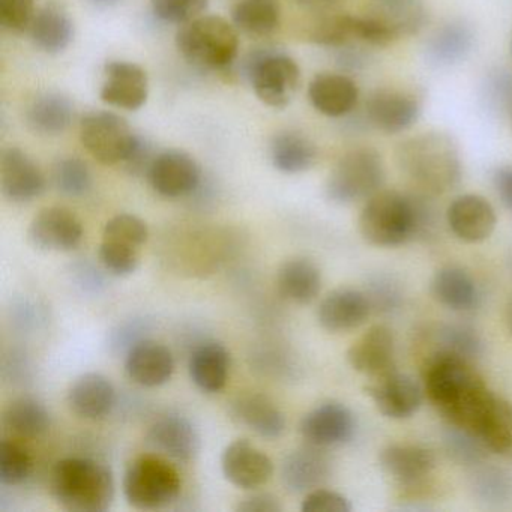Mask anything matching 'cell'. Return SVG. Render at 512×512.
Listing matches in <instances>:
<instances>
[{
	"label": "cell",
	"mask_w": 512,
	"mask_h": 512,
	"mask_svg": "<svg viewBox=\"0 0 512 512\" xmlns=\"http://www.w3.org/2000/svg\"><path fill=\"white\" fill-rule=\"evenodd\" d=\"M425 392L449 424L472 431L491 394L469 359L437 350L424 367Z\"/></svg>",
	"instance_id": "cell-1"
},
{
	"label": "cell",
	"mask_w": 512,
	"mask_h": 512,
	"mask_svg": "<svg viewBox=\"0 0 512 512\" xmlns=\"http://www.w3.org/2000/svg\"><path fill=\"white\" fill-rule=\"evenodd\" d=\"M428 194L379 191L367 200L359 215V233L374 247L392 248L406 244L434 223Z\"/></svg>",
	"instance_id": "cell-2"
},
{
	"label": "cell",
	"mask_w": 512,
	"mask_h": 512,
	"mask_svg": "<svg viewBox=\"0 0 512 512\" xmlns=\"http://www.w3.org/2000/svg\"><path fill=\"white\" fill-rule=\"evenodd\" d=\"M395 160L400 172L419 193L440 196L460 184V154L448 134L424 133L410 137L398 145Z\"/></svg>",
	"instance_id": "cell-3"
},
{
	"label": "cell",
	"mask_w": 512,
	"mask_h": 512,
	"mask_svg": "<svg viewBox=\"0 0 512 512\" xmlns=\"http://www.w3.org/2000/svg\"><path fill=\"white\" fill-rule=\"evenodd\" d=\"M50 493L67 511L104 512L115 500V478L94 458H62L50 473Z\"/></svg>",
	"instance_id": "cell-4"
},
{
	"label": "cell",
	"mask_w": 512,
	"mask_h": 512,
	"mask_svg": "<svg viewBox=\"0 0 512 512\" xmlns=\"http://www.w3.org/2000/svg\"><path fill=\"white\" fill-rule=\"evenodd\" d=\"M179 53L202 70H227L238 58L239 31L223 17L200 16L176 34Z\"/></svg>",
	"instance_id": "cell-5"
},
{
	"label": "cell",
	"mask_w": 512,
	"mask_h": 512,
	"mask_svg": "<svg viewBox=\"0 0 512 512\" xmlns=\"http://www.w3.org/2000/svg\"><path fill=\"white\" fill-rule=\"evenodd\" d=\"M122 487L131 506L142 511H157L178 499L182 481L178 470L166 458L146 454L128 464Z\"/></svg>",
	"instance_id": "cell-6"
},
{
	"label": "cell",
	"mask_w": 512,
	"mask_h": 512,
	"mask_svg": "<svg viewBox=\"0 0 512 512\" xmlns=\"http://www.w3.org/2000/svg\"><path fill=\"white\" fill-rule=\"evenodd\" d=\"M257 98L272 109H286L298 94L301 70L290 56L275 49H256L241 64Z\"/></svg>",
	"instance_id": "cell-7"
},
{
	"label": "cell",
	"mask_w": 512,
	"mask_h": 512,
	"mask_svg": "<svg viewBox=\"0 0 512 512\" xmlns=\"http://www.w3.org/2000/svg\"><path fill=\"white\" fill-rule=\"evenodd\" d=\"M385 164L379 152L361 148L344 154L329 173L325 194L332 203L352 205L382 191Z\"/></svg>",
	"instance_id": "cell-8"
},
{
	"label": "cell",
	"mask_w": 512,
	"mask_h": 512,
	"mask_svg": "<svg viewBox=\"0 0 512 512\" xmlns=\"http://www.w3.org/2000/svg\"><path fill=\"white\" fill-rule=\"evenodd\" d=\"M80 140L95 160L104 166H116L130 157L137 134L116 113L92 112L82 119Z\"/></svg>",
	"instance_id": "cell-9"
},
{
	"label": "cell",
	"mask_w": 512,
	"mask_h": 512,
	"mask_svg": "<svg viewBox=\"0 0 512 512\" xmlns=\"http://www.w3.org/2000/svg\"><path fill=\"white\" fill-rule=\"evenodd\" d=\"M146 176L155 193L166 199H179L199 188L202 169L187 152L164 151L157 154Z\"/></svg>",
	"instance_id": "cell-10"
},
{
	"label": "cell",
	"mask_w": 512,
	"mask_h": 512,
	"mask_svg": "<svg viewBox=\"0 0 512 512\" xmlns=\"http://www.w3.org/2000/svg\"><path fill=\"white\" fill-rule=\"evenodd\" d=\"M28 238L38 250L68 253L76 250L82 242V221L70 209L52 206L35 215L29 226Z\"/></svg>",
	"instance_id": "cell-11"
},
{
	"label": "cell",
	"mask_w": 512,
	"mask_h": 512,
	"mask_svg": "<svg viewBox=\"0 0 512 512\" xmlns=\"http://www.w3.org/2000/svg\"><path fill=\"white\" fill-rule=\"evenodd\" d=\"M299 431L308 445L331 448L352 440L356 419L352 410L343 403L328 401L314 407L302 418Z\"/></svg>",
	"instance_id": "cell-12"
},
{
	"label": "cell",
	"mask_w": 512,
	"mask_h": 512,
	"mask_svg": "<svg viewBox=\"0 0 512 512\" xmlns=\"http://www.w3.org/2000/svg\"><path fill=\"white\" fill-rule=\"evenodd\" d=\"M0 188L10 202L29 203L43 196L46 176L25 151L8 148L0 157Z\"/></svg>",
	"instance_id": "cell-13"
},
{
	"label": "cell",
	"mask_w": 512,
	"mask_h": 512,
	"mask_svg": "<svg viewBox=\"0 0 512 512\" xmlns=\"http://www.w3.org/2000/svg\"><path fill=\"white\" fill-rule=\"evenodd\" d=\"M365 392L386 418H410L422 404V391L418 383L394 368L373 377V382L365 388Z\"/></svg>",
	"instance_id": "cell-14"
},
{
	"label": "cell",
	"mask_w": 512,
	"mask_h": 512,
	"mask_svg": "<svg viewBox=\"0 0 512 512\" xmlns=\"http://www.w3.org/2000/svg\"><path fill=\"white\" fill-rule=\"evenodd\" d=\"M106 80L100 97L116 109L136 110L145 106L149 97V79L140 65L127 61H112L104 68Z\"/></svg>",
	"instance_id": "cell-15"
},
{
	"label": "cell",
	"mask_w": 512,
	"mask_h": 512,
	"mask_svg": "<svg viewBox=\"0 0 512 512\" xmlns=\"http://www.w3.org/2000/svg\"><path fill=\"white\" fill-rule=\"evenodd\" d=\"M221 469L230 484L242 490H256L268 484L274 473V463L253 443L239 439L224 449Z\"/></svg>",
	"instance_id": "cell-16"
},
{
	"label": "cell",
	"mask_w": 512,
	"mask_h": 512,
	"mask_svg": "<svg viewBox=\"0 0 512 512\" xmlns=\"http://www.w3.org/2000/svg\"><path fill=\"white\" fill-rule=\"evenodd\" d=\"M418 100L413 95L392 89L373 92L365 103V121L374 130L400 134L409 130L419 118Z\"/></svg>",
	"instance_id": "cell-17"
},
{
	"label": "cell",
	"mask_w": 512,
	"mask_h": 512,
	"mask_svg": "<svg viewBox=\"0 0 512 512\" xmlns=\"http://www.w3.org/2000/svg\"><path fill=\"white\" fill-rule=\"evenodd\" d=\"M446 221L458 239L478 244L493 235L497 217L487 199L478 194H464L449 205Z\"/></svg>",
	"instance_id": "cell-18"
},
{
	"label": "cell",
	"mask_w": 512,
	"mask_h": 512,
	"mask_svg": "<svg viewBox=\"0 0 512 512\" xmlns=\"http://www.w3.org/2000/svg\"><path fill=\"white\" fill-rule=\"evenodd\" d=\"M149 445L170 460L190 463L200 451V434L190 419L182 415H166L149 428Z\"/></svg>",
	"instance_id": "cell-19"
},
{
	"label": "cell",
	"mask_w": 512,
	"mask_h": 512,
	"mask_svg": "<svg viewBox=\"0 0 512 512\" xmlns=\"http://www.w3.org/2000/svg\"><path fill=\"white\" fill-rule=\"evenodd\" d=\"M371 311H373V305L367 293L341 287V289L332 290L320 302L317 319L326 331L347 332L364 325Z\"/></svg>",
	"instance_id": "cell-20"
},
{
	"label": "cell",
	"mask_w": 512,
	"mask_h": 512,
	"mask_svg": "<svg viewBox=\"0 0 512 512\" xmlns=\"http://www.w3.org/2000/svg\"><path fill=\"white\" fill-rule=\"evenodd\" d=\"M323 449L310 445L284 458L281 481L290 493H310L331 478L332 461Z\"/></svg>",
	"instance_id": "cell-21"
},
{
	"label": "cell",
	"mask_w": 512,
	"mask_h": 512,
	"mask_svg": "<svg viewBox=\"0 0 512 512\" xmlns=\"http://www.w3.org/2000/svg\"><path fill=\"white\" fill-rule=\"evenodd\" d=\"M125 371L137 385L157 388L172 379L175 358L172 350L157 341H137L128 350Z\"/></svg>",
	"instance_id": "cell-22"
},
{
	"label": "cell",
	"mask_w": 512,
	"mask_h": 512,
	"mask_svg": "<svg viewBox=\"0 0 512 512\" xmlns=\"http://www.w3.org/2000/svg\"><path fill=\"white\" fill-rule=\"evenodd\" d=\"M395 340L391 329L374 325L347 350V362L353 370L376 377L394 368Z\"/></svg>",
	"instance_id": "cell-23"
},
{
	"label": "cell",
	"mask_w": 512,
	"mask_h": 512,
	"mask_svg": "<svg viewBox=\"0 0 512 512\" xmlns=\"http://www.w3.org/2000/svg\"><path fill=\"white\" fill-rule=\"evenodd\" d=\"M473 433L485 448L499 457L512 460V403L491 392L476 416Z\"/></svg>",
	"instance_id": "cell-24"
},
{
	"label": "cell",
	"mask_w": 512,
	"mask_h": 512,
	"mask_svg": "<svg viewBox=\"0 0 512 512\" xmlns=\"http://www.w3.org/2000/svg\"><path fill=\"white\" fill-rule=\"evenodd\" d=\"M308 100L320 115L343 118L358 106V86L344 74H319L308 86Z\"/></svg>",
	"instance_id": "cell-25"
},
{
	"label": "cell",
	"mask_w": 512,
	"mask_h": 512,
	"mask_svg": "<svg viewBox=\"0 0 512 512\" xmlns=\"http://www.w3.org/2000/svg\"><path fill=\"white\" fill-rule=\"evenodd\" d=\"M67 403L71 412L89 421L104 418L116 403V389L110 379L100 373H86L74 380L68 389Z\"/></svg>",
	"instance_id": "cell-26"
},
{
	"label": "cell",
	"mask_w": 512,
	"mask_h": 512,
	"mask_svg": "<svg viewBox=\"0 0 512 512\" xmlns=\"http://www.w3.org/2000/svg\"><path fill=\"white\" fill-rule=\"evenodd\" d=\"M367 16L383 26L395 41L419 34L427 23L421 0H371Z\"/></svg>",
	"instance_id": "cell-27"
},
{
	"label": "cell",
	"mask_w": 512,
	"mask_h": 512,
	"mask_svg": "<svg viewBox=\"0 0 512 512\" xmlns=\"http://www.w3.org/2000/svg\"><path fill=\"white\" fill-rule=\"evenodd\" d=\"M32 40L47 55H59L74 40V22L64 5L49 2L37 11L31 29Z\"/></svg>",
	"instance_id": "cell-28"
},
{
	"label": "cell",
	"mask_w": 512,
	"mask_h": 512,
	"mask_svg": "<svg viewBox=\"0 0 512 512\" xmlns=\"http://www.w3.org/2000/svg\"><path fill=\"white\" fill-rule=\"evenodd\" d=\"M233 418L263 439H278L286 430V416L280 407L263 394L238 398L232 407Z\"/></svg>",
	"instance_id": "cell-29"
},
{
	"label": "cell",
	"mask_w": 512,
	"mask_h": 512,
	"mask_svg": "<svg viewBox=\"0 0 512 512\" xmlns=\"http://www.w3.org/2000/svg\"><path fill=\"white\" fill-rule=\"evenodd\" d=\"M230 353L217 341L200 344L191 353L188 373L197 388L208 394L223 391L229 379Z\"/></svg>",
	"instance_id": "cell-30"
},
{
	"label": "cell",
	"mask_w": 512,
	"mask_h": 512,
	"mask_svg": "<svg viewBox=\"0 0 512 512\" xmlns=\"http://www.w3.org/2000/svg\"><path fill=\"white\" fill-rule=\"evenodd\" d=\"M380 467L392 478L412 484L430 475L436 467V455L418 445H389L379 455Z\"/></svg>",
	"instance_id": "cell-31"
},
{
	"label": "cell",
	"mask_w": 512,
	"mask_h": 512,
	"mask_svg": "<svg viewBox=\"0 0 512 512\" xmlns=\"http://www.w3.org/2000/svg\"><path fill=\"white\" fill-rule=\"evenodd\" d=\"M277 289L286 301L311 304L322 290V272L313 260L305 257L287 260L278 271Z\"/></svg>",
	"instance_id": "cell-32"
},
{
	"label": "cell",
	"mask_w": 512,
	"mask_h": 512,
	"mask_svg": "<svg viewBox=\"0 0 512 512\" xmlns=\"http://www.w3.org/2000/svg\"><path fill=\"white\" fill-rule=\"evenodd\" d=\"M433 298L452 311H470L478 305L479 292L469 272L458 266H445L431 280Z\"/></svg>",
	"instance_id": "cell-33"
},
{
	"label": "cell",
	"mask_w": 512,
	"mask_h": 512,
	"mask_svg": "<svg viewBox=\"0 0 512 512\" xmlns=\"http://www.w3.org/2000/svg\"><path fill=\"white\" fill-rule=\"evenodd\" d=\"M475 35L461 20H452L437 28L427 41V58L436 67H451L472 52Z\"/></svg>",
	"instance_id": "cell-34"
},
{
	"label": "cell",
	"mask_w": 512,
	"mask_h": 512,
	"mask_svg": "<svg viewBox=\"0 0 512 512\" xmlns=\"http://www.w3.org/2000/svg\"><path fill=\"white\" fill-rule=\"evenodd\" d=\"M28 125L41 136H59L70 128L74 119V104L61 92L38 95L26 113Z\"/></svg>",
	"instance_id": "cell-35"
},
{
	"label": "cell",
	"mask_w": 512,
	"mask_h": 512,
	"mask_svg": "<svg viewBox=\"0 0 512 512\" xmlns=\"http://www.w3.org/2000/svg\"><path fill=\"white\" fill-rule=\"evenodd\" d=\"M317 146L304 134L280 133L271 142V161L278 172L299 175L317 161Z\"/></svg>",
	"instance_id": "cell-36"
},
{
	"label": "cell",
	"mask_w": 512,
	"mask_h": 512,
	"mask_svg": "<svg viewBox=\"0 0 512 512\" xmlns=\"http://www.w3.org/2000/svg\"><path fill=\"white\" fill-rule=\"evenodd\" d=\"M2 422L13 436L38 439L49 433L52 418L47 407L37 398L20 397L8 404Z\"/></svg>",
	"instance_id": "cell-37"
},
{
	"label": "cell",
	"mask_w": 512,
	"mask_h": 512,
	"mask_svg": "<svg viewBox=\"0 0 512 512\" xmlns=\"http://www.w3.org/2000/svg\"><path fill=\"white\" fill-rule=\"evenodd\" d=\"M232 20L236 29L248 37H269L280 28V4L278 0H241L233 8Z\"/></svg>",
	"instance_id": "cell-38"
},
{
	"label": "cell",
	"mask_w": 512,
	"mask_h": 512,
	"mask_svg": "<svg viewBox=\"0 0 512 512\" xmlns=\"http://www.w3.org/2000/svg\"><path fill=\"white\" fill-rule=\"evenodd\" d=\"M308 37L314 44L334 47V49H340V47L347 46V44H361L358 41L356 16H349V14L322 17L311 28Z\"/></svg>",
	"instance_id": "cell-39"
},
{
	"label": "cell",
	"mask_w": 512,
	"mask_h": 512,
	"mask_svg": "<svg viewBox=\"0 0 512 512\" xmlns=\"http://www.w3.org/2000/svg\"><path fill=\"white\" fill-rule=\"evenodd\" d=\"M53 184L64 196L83 197L91 191L92 173L80 158H61L53 167Z\"/></svg>",
	"instance_id": "cell-40"
},
{
	"label": "cell",
	"mask_w": 512,
	"mask_h": 512,
	"mask_svg": "<svg viewBox=\"0 0 512 512\" xmlns=\"http://www.w3.org/2000/svg\"><path fill=\"white\" fill-rule=\"evenodd\" d=\"M472 487L479 500L491 505H502L512 499V478L497 467H478L473 472Z\"/></svg>",
	"instance_id": "cell-41"
},
{
	"label": "cell",
	"mask_w": 512,
	"mask_h": 512,
	"mask_svg": "<svg viewBox=\"0 0 512 512\" xmlns=\"http://www.w3.org/2000/svg\"><path fill=\"white\" fill-rule=\"evenodd\" d=\"M32 472V458L20 443L2 440L0 443V482L8 487L23 484Z\"/></svg>",
	"instance_id": "cell-42"
},
{
	"label": "cell",
	"mask_w": 512,
	"mask_h": 512,
	"mask_svg": "<svg viewBox=\"0 0 512 512\" xmlns=\"http://www.w3.org/2000/svg\"><path fill=\"white\" fill-rule=\"evenodd\" d=\"M446 451L457 463L476 466L484 460L488 449L473 431L449 424L445 434Z\"/></svg>",
	"instance_id": "cell-43"
},
{
	"label": "cell",
	"mask_w": 512,
	"mask_h": 512,
	"mask_svg": "<svg viewBox=\"0 0 512 512\" xmlns=\"http://www.w3.org/2000/svg\"><path fill=\"white\" fill-rule=\"evenodd\" d=\"M440 352L452 353L472 361L482 353V341L476 331L464 325H445L437 332Z\"/></svg>",
	"instance_id": "cell-44"
},
{
	"label": "cell",
	"mask_w": 512,
	"mask_h": 512,
	"mask_svg": "<svg viewBox=\"0 0 512 512\" xmlns=\"http://www.w3.org/2000/svg\"><path fill=\"white\" fill-rule=\"evenodd\" d=\"M98 257H100L104 268L116 277H128L139 268V248L124 244V242L103 239L100 250H98Z\"/></svg>",
	"instance_id": "cell-45"
},
{
	"label": "cell",
	"mask_w": 512,
	"mask_h": 512,
	"mask_svg": "<svg viewBox=\"0 0 512 512\" xmlns=\"http://www.w3.org/2000/svg\"><path fill=\"white\" fill-rule=\"evenodd\" d=\"M149 230L142 218L131 214H121L107 221L104 227L103 239L124 242L140 248L148 241Z\"/></svg>",
	"instance_id": "cell-46"
},
{
	"label": "cell",
	"mask_w": 512,
	"mask_h": 512,
	"mask_svg": "<svg viewBox=\"0 0 512 512\" xmlns=\"http://www.w3.org/2000/svg\"><path fill=\"white\" fill-rule=\"evenodd\" d=\"M151 4L158 19L182 26L203 16L208 0H151Z\"/></svg>",
	"instance_id": "cell-47"
},
{
	"label": "cell",
	"mask_w": 512,
	"mask_h": 512,
	"mask_svg": "<svg viewBox=\"0 0 512 512\" xmlns=\"http://www.w3.org/2000/svg\"><path fill=\"white\" fill-rule=\"evenodd\" d=\"M35 0H0V25L11 34L29 31L34 22Z\"/></svg>",
	"instance_id": "cell-48"
},
{
	"label": "cell",
	"mask_w": 512,
	"mask_h": 512,
	"mask_svg": "<svg viewBox=\"0 0 512 512\" xmlns=\"http://www.w3.org/2000/svg\"><path fill=\"white\" fill-rule=\"evenodd\" d=\"M301 509L304 512H350L352 503L337 491L316 488L305 496Z\"/></svg>",
	"instance_id": "cell-49"
},
{
	"label": "cell",
	"mask_w": 512,
	"mask_h": 512,
	"mask_svg": "<svg viewBox=\"0 0 512 512\" xmlns=\"http://www.w3.org/2000/svg\"><path fill=\"white\" fill-rule=\"evenodd\" d=\"M373 310L392 311L400 305L401 292L389 278H376L367 292Z\"/></svg>",
	"instance_id": "cell-50"
},
{
	"label": "cell",
	"mask_w": 512,
	"mask_h": 512,
	"mask_svg": "<svg viewBox=\"0 0 512 512\" xmlns=\"http://www.w3.org/2000/svg\"><path fill=\"white\" fill-rule=\"evenodd\" d=\"M155 157H157V155L154 154V148H152L151 142L137 134L136 145H134L130 157L127 158V161H125L122 166L125 167V170H127L130 175H148Z\"/></svg>",
	"instance_id": "cell-51"
},
{
	"label": "cell",
	"mask_w": 512,
	"mask_h": 512,
	"mask_svg": "<svg viewBox=\"0 0 512 512\" xmlns=\"http://www.w3.org/2000/svg\"><path fill=\"white\" fill-rule=\"evenodd\" d=\"M235 511L238 512H281L283 505L280 499L275 497L274 494L269 493H256L245 499L239 500L236 505Z\"/></svg>",
	"instance_id": "cell-52"
},
{
	"label": "cell",
	"mask_w": 512,
	"mask_h": 512,
	"mask_svg": "<svg viewBox=\"0 0 512 512\" xmlns=\"http://www.w3.org/2000/svg\"><path fill=\"white\" fill-rule=\"evenodd\" d=\"M493 184L503 205L512 212V166H503L494 172Z\"/></svg>",
	"instance_id": "cell-53"
},
{
	"label": "cell",
	"mask_w": 512,
	"mask_h": 512,
	"mask_svg": "<svg viewBox=\"0 0 512 512\" xmlns=\"http://www.w3.org/2000/svg\"><path fill=\"white\" fill-rule=\"evenodd\" d=\"M302 10L313 11V13H326V11L340 4L341 0H292Z\"/></svg>",
	"instance_id": "cell-54"
},
{
	"label": "cell",
	"mask_w": 512,
	"mask_h": 512,
	"mask_svg": "<svg viewBox=\"0 0 512 512\" xmlns=\"http://www.w3.org/2000/svg\"><path fill=\"white\" fill-rule=\"evenodd\" d=\"M506 328H508L509 334L512 335V299L509 301L508 307H506L505 313Z\"/></svg>",
	"instance_id": "cell-55"
},
{
	"label": "cell",
	"mask_w": 512,
	"mask_h": 512,
	"mask_svg": "<svg viewBox=\"0 0 512 512\" xmlns=\"http://www.w3.org/2000/svg\"><path fill=\"white\" fill-rule=\"evenodd\" d=\"M505 115H508L509 121H511L512 124V97L511 100H509L508 106H506Z\"/></svg>",
	"instance_id": "cell-56"
},
{
	"label": "cell",
	"mask_w": 512,
	"mask_h": 512,
	"mask_svg": "<svg viewBox=\"0 0 512 512\" xmlns=\"http://www.w3.org/2000/svg\"><path fill=\"white\" fill-rule=\"evenodd\" d=\"M97 4H104V5H110L115 4V2H118V0H95Z\"/></svg>",
	"instance_id": "cell-57"
}]
</instances>
